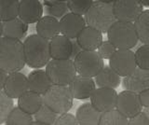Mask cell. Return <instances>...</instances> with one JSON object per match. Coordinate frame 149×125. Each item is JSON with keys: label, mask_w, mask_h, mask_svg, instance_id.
<instances>
[{"label": "cell", "mask_w": 149, "mask_h": 125, "mask_svg": "<svg viewBox=\"0 0 149 125\" xmlns=\"http://www.w3.org/2000/svg\"><path fill=\"white\" fill-rule=\"evenodd\" d=\"M25 66L23 45L20 40L0 38V69L10 74L20 72Z\"/></svg>", "instance_id": "cell-1"}, {"label": "cell", "mask_w": 149, "mask_h": 125, "mask_svg": "<svg viewBox=\"0 0 149 125\" xmlns=\"http://www.w3.org/2000/svg\"><path fill=\"white\" fill-rule=\"evenodd\" d=\"M49 43V40L36 34L28 36L22 43L25 64L34 69L46 66L51 60Z\"/></svg>", "instance_id": "cell-2"}, {"label": "cell", "mask_w": 149, "mask_h": 125, "mask_svg": "<svg viewBox=\"0 0 149 125\" xmlns=\"http://www.w3.org/2000/svg\"><path fill=\"white\" fill-rule=\"evenodd\" d=\"M113 2L106 0L93 1L92 6L84 15L86 25L99 31L102 35L106 34L116 22L113 12Z\"/></svg>", "instance_id": "cell-3"}, {"label": "cell", "mask_w": 149, "mask_h": 125, "mask_svg": "<svg viewBox=\"0 0 149 125\" xmlns=\"http://www.w3.org/2000/svg\"><path fill=\"white\" fill-rule=\"evenodd\" d=\"M43 104L57 115L68 113L72 108L74 98L68 86L52 85L42 95Z\"/></svg>", "instance_id": "cell-4"}, {"label": "cell", "mask_w": 149, "mask_h": 125, "mask_svg": "<svg viewBox=\"0 0 149 125\" xmlns=\"http://www.w3.org/2000/svg\"><path fill=\"white\" fill-rule=\"evenodd\" d=\"M108 41L116 50H130L138 43L133 24L116 22L107 32Z\"/></svg>", "instance_id": "cell-5"}, {"label": "cell", "mask_w": 149, "mask_h": 125, "mask_svg": "<svg viewBox=\"0 0 149 125\" xmlns=\"http://www.w3.org/2000/svg\"><path fill=\"white\" fill-rule=\"evenodd\" d=\"M45 72L52 85L68 86L77 76L72 60H52L46 66Z\"/></svg>", "instance_id": "cell-6"}, {"label": "cell", "mask_w": 149, "mask_h": 125, "mask_svg": "<svg viewBox=\"0 0 149 125\" xmlns=\"http://www.w3.org/2000/svg\"><path fill=\"white\" fill-rule=\"evenodd\" d=\"M73 64L76 69L77 75L86 78H95L104 63L97 52H87L82 50L77 56L73 60Z\"/></svg>", "instance_id": "cell-7"}, {"label": "cell", "mask_w": 149, "mask_h": 125, "mask_svg": "<svg viewBox=\"0 0 149 125\" xmlns=\"http://www.w3.org/2000/svg\"><path fill=\"white\" fill-rule=\"evenodd\" d=\"M143 11V7L137 0H115L113 12L116 22L133 24Z\"/></svg>", "instance_id": "cell-8"}, {"label": "cell", "mask_w": 149, "mask_h": 125, "mask_svg": "<svg viewBox=\"0 0 149 125\" xmlns=\"http://www.w3.org/2000/svg\"><path fill=\"white\" fill-rule=\"evenodd\" d=\"M109 66L121 77H127L135 68L134 52L132 50H116L109 59Z\"/></svg>", "instance_id": "cell-9"}, {"label": "cell", "mask_w": 149, "mask_h": 125, "mask_svg": "<svg viewBox=\"0 0 149 125\" xmlns=\"http://www.w3.org/2000/svg\"><path fill=\"white\" fill-rule=\"evenodd\" d=\"M116 110L128 119L140 113L143 110V106L139 101L138 94L129 91H122L118 94Z\"/></svg>", "instance_id": "cell-10"}, {"label": "cell", "mask_w": 149, "mask_h": 125, "mask_svg": "<svg viewBox=\"0 0 149 125\" xmlns=\"http://www.w3.org/2000/svg\"><path fill=\"white\" fill-rule=\"evenodd\" d=\"M118 92L116 90L108 88H96L91 96V102L92 106L100 113L116 109Z\"/></svg>", "instance_id": "cell-11"}, {"label": "cell", "mask_w": 149, "mask_h": 125, "mask_svg": "<svg viewBox=\"0 0 149 125\" xmlns=\"http://www.w3.org/2000/svg\"><path fill=\"white\" fill-rule=\"evenodd\" d=\"M86 22L84 17L68 12L59 21L60 35L71 39H76L78 34L85 28Z\"/></svg>", "instance_id": "cell-12"}, {"label": "cell", "mask_w": 149, "mask_h": 125, "mask_svg": "<svg viewBox=\"0 0 149 125\" xmlns=\"http://www.w3.org/2000/svg\"><path fill=\"white\" fill-rule=\"evenodd\" d=\"M44 8L39 0L19 1L18 18L26 24H36L43 17Z\"/></svg>", "instance_id": "cell-13"}, {"label": "cell", "mask_w": 149, "mask_h": 125, "mask_svg": "<svg viewBox=\"0 0 149 125\" xmlns=\"http://www.w3.org/2000/svg\"><path fill=\"white\" fill-rule=\"evenodd\" d=\"M122 86L125 91L137 94L146 90H149V70L136 67L130 75L123 78Z\"/></svg>", "instance_id": "cell-14"}, {"label": "cell", "mask_w": 149, "mask_h": 125, "mask_svg": "<svg viewBox=\"0 0 149 125\" xmlns=\"http://www.w3.org/2000/svg\"><path fill=\"white\" fill-rule=\"evenodd\" d=\"M28 91L27 77L21 72L8 74L5 81L3 91L9 98L18 99Z\"/></svg>", "instance_id": "cell-15"}, {"label": "cell", "mask_w": 149, "mask_h": 125, "mask_svg": "<svg viewBox=\"0 0 149 125\" xmlns=\"http://www.w3.org/2000/svg\"><path fill=\"white\" fill-rule=\"evenodd\" d=\"M68 87L73 98L77 100L90 99L93 91L96 89V85L93 78L78 75L74 77Z\"/></svg>", "instance_id": "cell-16"}, {"label": "cell", "mask_w": 149, "mask_h": 125, "mask_svg": "<svg viewBox=\"0 0 149 125\" xmlns=\"http://www.w3.org/2000/svg\"><path fill=\"white\" fill-rule=\"evenodd\" d=\"M49 56L52 60H70L72 53V40L62 35L49 40Z\"/></svg>", "instance_id": "cell-17"}, {"label": "cell", "mask_w": 149, "mask_h": 125, "mask_svg": "<svg viewBox=\"0 0 149 125\" xmlns=\"http://www.w3.org/2000/svg\"><path fill=\"white\" fill-rule=\"evenodd\" d=\"M76 41L80 46L82 50L96 52L104 39H102V35L99 31L95 30L94 28H91L90 26H86L78 34Z\"/></svg>", "instance_id": "cell-18"}, {"label": "cell", "mask_w": 149, "mask_h": 125, "mask_svg": "<svg viewBox=\"0 0 149 125\" xmlns=\"http://www.w3.org/2000/svg\"><path fill=\"white\" fill-rule=\"evenodd\" d=\"M51 86L52 83L49 80L45 70H33L27 77L28 91L36 92L37 94L43 95Z\"/></svg>", "instance_id": "cell-19"}, {"label": "cell", "mask_w": 149, "mask_h": 125, "mask_svg": "<svg viewBox=\"0 0 149 125\" xmlns=\"http://www.w3.org/2000/svg\"><path fill=\"white\" fill-rule=\"evenodd\" d=\"M29 26L21 19H16L2 22V38L22 41L25 38Z\"/></svg>", "instance_id": "cell-20"}, {"label": "cell", "mask_w": 149, "mask_h": 125, "mask_svg": "<svg viewBox=\"0 0 149 125\" xmlns=\"http://www.w3.org/2000/svg\"><path fill=\"white\" fill-rule=\"evenodd\" d=\"M36 35L47 40L52 39L54 36L60 35L59 20L50 16H43L36 22Z\"/></svg>", "instance_id": "cell-21"}, {"label": "cell", "mask_w": 149, "mask_h": 125, "mask_svg": "<svg viewBox=\"0 0 149 125\" xmlns=\"http://www.w3.org/2000/svg\"><path fill=\"white\" fill-rule=\"evenodd\" d=\"M43 105L42 95L27 91L18 98V106L23 112L29 115H35Z\"/></svg>", "instance_id": "cell-22"}, {"label": "cell", "mask_w": 149, "mask_h": 125, "mask_svg": "<svg viewBox=\"0 0 149 125\" xmlns=\"http://www.w3.org/2000/svg\"><path fill=\"white\" fill-rule=\"evenodd\" d=\"M101 115L91 103H84L79 105L74 117L78 125H99Z\"/></svg>", "instance_id": "cell-23"}, {"label": "cell", "mask_w": 149, "mask_h": 125, "mask_svg": "<svg viewBox=\"0 0 149 125\" xmlns=\"http://www.w3.org/2000/svg\"><path fill=\"white\" fill-rule=\"evenodd\" d=\"M95 85L98 88H108L115 90L120 85V77L109 66H104L95 77Z\"/></svg>", "instance_id": "cell-24"}, {"label": "cell", "mask_w": 149, "mask_h": 125, "mask_svg": "<svg viewBox=\"0 0 149 125\" xmlns=\"http://www.w3.org/2000/svg\"><path fill=\"white\" fill-rule=\"evenodd\" d=\"M135 33L138 41L143 45H149V10H143L135 22H133Z\"/></svg>", "instance_id": "cell-25"}, {"label": "cell", "mask_w": 149, "mask_h": 125, "mask_svg": "<svg viewBox=\"0 0 149 125\" xmlns=\"http://www.w3.org/2000/svg\"><path fill=\"white\" fill-rule=\"evenodd\" d=\"M45 13L47 16L53 17L55 19H61L69 12L67 1H58V0H44Z\"/></svg>", "instance_id": "cell-26"}, {"label": "cell", "mask_w": 149, "mask_h": 125, "mask_svg": "<svg viewBox=\"0 0 149 125\" xmlns=\"http://www.w3.org/2000/svg\"><path fill=\"white\" fill-rule=\"evenodd\" d=\"M19 0H0V22H8L18 18Z\"/></svg>", "instance_id": "cell-27"}, {"label": "cell", "mask_w": 149, "mask_h": 125, "mask_svg": "<svg viewBox=\"0 0 149 125\" xmlns=\"http://www.w3.org/2000/svg\"><path fill=\"white\" fill-rule=\"evenodd\" d=\"M34 122L31 115L23 112L19 108H14L5 122L6 125H31Z\"/></svg>", "instance_id": "cell-28"}, {"label": "cell", "mask_w": 149, "mask_h": 125, "mask_svg": "<svg viewBox=\"0 0 149 125\" xmlns=\"http://www.w3.org/2000/svg\"><path fill=\"white\" fill-rule=\"evenodd\" d=\"M99 125H128V119L114 109L102 113Z\"/></svg>", "instance_id": "cell-29"}, {"label": "cell", "mask_w": 149, "mask_h": 125, "mask_svg": "<svg viewBox=\"0 0 149 125\" xmlns=\"http://www.w3.org/2000/svg\"><path fill=\"white\" fill-rule=\"evenodd\" d=\"M92 0H68V10L76 15L84 16L92 6Z\"/></svg>", "instance_id": "cell-30"}, {"label": "cell", "mask_w": 149, "mask_h": 125, "mask_svg": "<svg viewBox=\"0 0 149 125\" xmlns=\"http://www.w3.org/2000/svg\"><path fill=\"white\" fill-rule=\"evenodd\" d=\"M58 116L52 110L49 109L48 106L44 104L41 105V108L38 109V111L35 114V119L36 122L43 123L46 125H53L56 119Z\"/></svg>", "instance_id": "cell-31"}, {"label": "cell", "mask_w": 149, "mask_h": 125, "mask_svg": "<svg viewBox=\"0 0 149 125\" xmlns=\"http://www.w3.org/2000/svg\"><path fill=\"white\" fill-rule=\"evenodd\" d=\"M14 108V102L11 98L5 94L3 91H0V125L5 123L9 113Z\"/></svg>", "instance_id": "cell-32"}, {"label": "cell", "mask_w": 149, "mask_h": 125, "mask_svg": "<svg viewBox=\"0 0 149 125\" xmlns=\"http://www.w3.org/2000/svg\"><path fill=\"white\" fill-rule=\"evenodd\" d=\"M136 66L140 69L149 70V45H142L134 52Z\"/></svg>", "instance_id": "cell-33"}, {"label": "cell", "mask_w": 149, "mask_h": 125, "mask_svg": "<svg viewBox=\"0 0 149 125\" xmlns=\"http://www.w3.org/2000/svg\"><path fill=\"white\" fill-rule=\"evenodd\" d=\"M116 48L112 45L108 40H105V41H102V44L100 45V47L97 49V53L99 54V56L102 59H110L116 52Z\"/></svg>", "instance_id": "cell-34"}, {"label": "cell", "mask_w": 149, "mask_h": 125, "mask_svg": "<svg viewBox=\"0 0 149 125\" xmlns=\"http://www.w3.org/2000/svg\"><path fill=\"white\" fill-rule=\"evenodd\" d=\"M128 125H149L148 108H144L134 117L128 119Z\"/></svg>", "instance_id": "cell-35"}, {"label": "cell", "mask_w": 149, "mask_h": 125, "mask_svg": "<svg viewBox=\"0 0 149 125\" xmlns=\"http://www.w3.org/2000/svg\"><path fill=\"white\" fill-rule=\"evenodd\" d=\"M53 125H78L76 117L71 113L59 115Z\"/></svg>", "instance_id": "cell-36"}, {"label": "cell", "mask_w": 149, "mask_h": 125, "mask_svg": "<svg viewBox=\"0 0 149 125\" xmlns=\"http://www.w3.org/2000/svg\"><path fill=\"white\" fill-rule=\"evenodd\" d=\"M139 101L143 108H149V90H146L138 94Z\"/></svg>", "instance_id": "cell-37"}, {"label": "cell", "mask_w": 149, "mask_h": 125, "mask_svg": "<svg viewBox=\"0 0 149 125\" xmlns=\"http://www.w3.org/2000/svg\"><path fill=\"white\" fill-rule=\"evenodd\" d=\"M82 52V49L80 48V46L77 44V42L74 40H72V53H71V57H70V60H73L76 58L77 55Z\"/></svg>", "instance_id": "cell-38"}, {"label": "cell", "mask_w": 149, "mask_h": 125, "mask_svg": "<svg viewBox=\"0 0 149 125\" xmlns=\"http://www.w3.org/2000/svg\"><path fill=\"white\" fill-rule=\"evenodd\" d=\"M7 76H8V74L5 73L3 70L0 69V91H3L4 84H5V81H6Z\"/></svg>", "instance_id": "cell-39"}, {"label": "cell", "mask_w": 149, "mask_h": 125, "mask_svg": "<svg viewBox=\"0 0 149 125\" xmlns=\"http://www.w3.org/2000/svg\"><path fill=\"white\" fill-rule=\"evenodd\" d=\"M140 2V4L143 7H148L149 6V1H139Z\"/></svg>", "instance_id": "cell-40"}, {"label": "cell", "mask_w": 149, "mask_h": 125, "mask_svg": "<svg viewBox=\"0 0 149 125\" xmlns=\"http://www.w3.org/2000/svg\"><path fill=\"white\" fill-rule=\"evenodd\" d=\"M31 125H46V124H43V123H40V122H33Z\"/></svg>", "instance_id": "cell-41"}, {"label": "cell", "mask_w": 149, "mask_h": 125, "mask_svg": "<svg viewBox=\"0 0 149 125\" xmlns=\"http://www.w3.org/2000/svg\"><path fill=\"white\" fill-rule=\"evenodd\" d=\"M2 38V22H0V38Z\"/></svg>", "instance_id": "cell-42"}]
</instances>
